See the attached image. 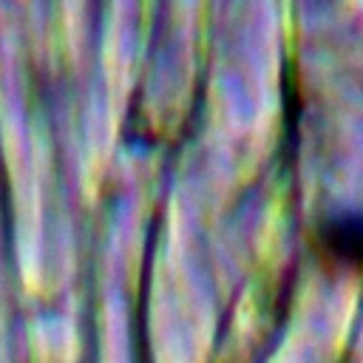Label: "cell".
I'll list each match as a JSON object with an SVG mask.
<instances>
[{
	"instance_id": "cell-1",
	"label": "cell",
	"mask_w": 363,
	"mask_h": 363,
	"mask_svg": "<svg viewBox=\"0 0 363 363\" xmlns=\"http://www.w3.org/2000/svg\"><path fill=\"white\" fill-rule=\"evenodd\" d=\"M318 252L326 267L363 275V213H340L318 227Z\"/></svg>"
}]
</instances>
